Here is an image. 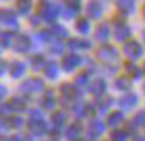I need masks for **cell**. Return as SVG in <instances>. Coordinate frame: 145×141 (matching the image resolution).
<instances>
[{
  "mask_svg": "<svg viewBox=\"0 0 145 141\" xmlns=\"http://www.w3.org/2000/svg\"><path fill=\"white\" fill-rule=\"evenodd\" d=\"M98 57L101 59L103 62H112L118 57V52H117V49L114 46H110V44H103L98 49Z\"/></svg>",
  "mask_w": 145,
  "mask_h": 141,
  "instance_id": "ba28073f",
  "label": "cell"
},
{
  "mask_svg": "<svg viewBox=\"0 0 145 141\" xmlns=\"http://www.w3.org/2000/svg\"><path fill=\"white\" fill-rule=\"evenodd\" d=\"M32 10V2L30 0H18V11L21 15H29Z\"/></svg>",
  "mask_w": 145,
  "mask_h": 141,
  "instance_id": "4316f807",
  "label": "cell"
},
{
  "mask_svg": "<svg viewBox=\"0 0 145 141\" xmlns=\"http://www.w3.org/2000/svg\"><path fill=\"white\" fill-rule=\"evenodd\" d=\"M55 95L52 94V91H47L44 94V97L41 98V105H43L44 109H54L55 108Z\"/></svg>",
  "mask_w": 145,
  "mask_h": 141,
  "instance_id": "d6986e66",
  "label": "cell"
},
{
  "mask_svg": "<svg viewBox=\"0 0 145 141\" xmlns=\"http://www.w3.org/2000/svg\"><path fill=\"white\" fill-rule=\"evenodd\" d=\"M49 51L52 54H62L63 52V43L62 41H52L51 46H49Z\"/></svg>",
  "mask_w": 145,
  "mask_h": 141,
  "instance_id": "836d02e7",
  "label": "cell"
},
{
  "mask_svg": "<svg viewBox=\"0 0 145 141\" xmlns=\"http://www.w3.org/2000/svg\"><path fill=\"white\" fill-rule=\"evenodd\" d=\"M126 71L131 75L133 79H139V78L142 76V73H144L140 67H137L136 64H131V62H129V64H126Z\"/></svg>",
  "mask_w": 145,
  "mask_h": 141,
  "instance_id": "484cf974",
  "label": "cell"
},
{
  "mask_svg": "<svg viewBox=\"0 0 145 141\" xmlns=\"http://www.w3.org/2000/svg\"><path fill=\"white\" fill-rule=\"evenodd\" d=\"M80 62H82L80 56L71 52V54H66L65 57L62 59V67H63L65 71H72V70H76L77 67L80 65Z\"/></svg>",
  "mask_w": 145,
  "mask_h": 141,
  "instance_id": "8992f818",
  "label": "cell"
},
{
  "mask_svg": "<svg viewBox=\"0 0 145 141\" xmlns=\"http://www.w3.org/2000/svg\"><path fill=\"white\" fill-rule=\"evenodd\" d=\"M60 15V7L52 2H41L38 7V16L46 22H54Z\"/></svg>",
  "mask_w": 145,
  "mask_h": 141,
  "instance_id": "6da1fadb",
  "label": "cell"
},
{
  "mask_svg": "<svg viewBox=\"0 0 145 141\" xmlns=\"http://www.w3.org/2000/svg\"><path fill=\"white\" fill-rule=\"evenodd\" d=\"M76 29H77V32L82 33V35L88 33V32H90V22H88V19H87V18H80V19H77V22H76Z\"/></svg>",
  "mask_w": 145,
  "mask_h": 141,
  "instance_id": "d4e9b609",
  "label": "cell"
},
{
  "mask_svg": "<svg viewBox=\"0 0 145 141\" xmlns=\"http://www.w3.org/2000/svg\"><path fill=\"white\" fill-rule=\"evenodd\" d=\"M106 130V125L103 120L99 119H93L90 124H88V130H87V135L88 138H98L99 135H103Z\"/></svg>",
  "mask_w": 145,
  "mask_h": 141,
  "instance_id": "30bf717a",
  "label": "cell"
},
{
  "mask_svg": "<svg viewBox=\"0 0 145 141\" xmlns=\"http://www.w3.org/2000/svg\"><path fill=\"white\" fill-rule=\"evenodd\" d=\"M114 86H115V89H118V91H129L131 89V79H128V78H125V76H121V78H117L115 83H114Z\"/></svg>",
  "mask_w": 145,
  "mask_h": 141,
  "instance_id": "cb8c5ba5",
  "label": "cell"
},
{
  "mask_svg": "<svg viewBox=\"0 0 145 141\" xmlns=\"http://www.w3.org/2000/svg\"><path fill=\"white\" fill-rule=\"evenodd\" d=\"M19 89L24 94H38V92H41L44 89V83L40 78H29V79H25L21 84Z\"/></svg>",
  "mask_w": 145,
  "mask_h": 141,
  "instance_id": "7a4b0ae2",
  "label": "cell"
},
{
  "mask_svg": "<svg viewBox=\"0 0 145 141\" xmlns=\"http://www.w3.org/2000/svg\"><path fill=\"white\" fill-rule=\"evenodd\" d=\"M87 16L91 19H99L103 16V7L96 0H90L87 5Z\"/></svg>",
  "mask_w": 145,
  "mask_h": 141,
  "instance_id": "5bb4252c",
  "label": "cell"
},
{
  "mask_svg": "<svg viewBox=\"0 0 145 141\" xmlns=\"http://www.w3.org/2000/svg\"><path fill=\"white\" fill-rule=\"evenodd\" d=\"M5 71H7V64L5 62H0V76L3 75Z\"/></svg>",
  "mask_w": 145,
  "mask_h": 141,
  "instance_id": "ee69618b",
  "label": "cell"
},
{
  "mask_svg": "<svg viewBox=\"0 0 145 141\" xmlns=\"http://www.w3.org/2000/svg\"><path fill=\"white\" fill-rule=\"evenodd\" d=\"M27 67L25 64H22V62H14L13 65H11V76L13 78H21L24 73H25Z\"/></svg>",
  "mask_w": 145,
  "mask_h": 141,
  "instance_id": "7402d4cb",
  "label": "cell"
},
{
  "mask_svg": "<svg viewBox=\"0 0 145 141\" xmlns=\"http://www.w3.org/2000/svg\"><path fill=\"white\" fill-rule=\"evenodd\" d=\"M80 133H82V125L76 122V124L68 125V128L65 130V138L69 141H76L77 138L80 136Z\"/></svg>",
  "mask_w": 145,
  "mask_h": 141,
  "instance_id": "2e32d148",
  "label": "cell"
},
{
  "mask_svg": "<svg viewBox=\"0 0 145 141\" xmlns=\"http://www.w3.org/2000/svg\"><path fill=\"white\" fill-rule=\"evenodd\" d=\"M123 52L126 54V57H129L131 60H136V59H140L142 54H144V48L139 41L131 40L128 43H125L123 46Z\"/></svg>",
  "mask_w": 145,
  "mask_h": 141,
  "instance_id": "277c9868",
  "label": "cell"
},
{
  "mask_svg": "<svg viewBox=\"0 0 145 141\" xmlns=\"http://www.w3.org/2000/svg\"><path fill=\"white\" fill-rule=\"evenodd\" d=\"M0 21L7 25H11V27H18V19H16L14 11L10 10V8H2L0 10Z\"/></svg>",
  "mask_w": 145,
  "mask_h": 141,
  "instance_id": "8fae6325",
  "label": "cell"
},
{
  "mask_svg": "<svg viewBox=\"0 0 145 141\" xmlns=\"http://www.w3.org/2000/svg\"><path fill=\"white\" fill-rule=\"evenodd\" d=\"M38 22H40V18H32V24L33 25H36Z\"/></svg>",
  "mask_w": 145,
  "mask_h": 141,
  "instance_id": "f6af8a7d",
  "label": "cell"
},
{
  "mask_svg": "<svg viewBox=\"0 0 145 141\" xmlns=\"http://www.w3.org/2000/svg\"><path fill=\"white\" fill-rule=\"evenodd\" d=\"M44 73H46L47 78L55 79L57 75H58V65L55 62H49V64H46V67H44Z\"/></svg>",
  "mask_w": 145,
  "mask_h": 141,
  "instance_id": "603a6c76",
  "label": "cell"
},
{
  "mask_svg": "<svg viewBox=\"0 0 145 141\" xmlns=\"http://www.w3.org/2000/svg\"><path fill=\"white\" fill-rule=\"evenodd\" d=\"M7 92H8V89L3 86V84H0V98H3L5 95H7Z\"/></svg>",
  "mask_w": 145,
  "mask_h": 141,
  "instance_id": "b9f144b4",
  "label": "cell"
},
{
  "mask_svg": "<svg viewBox=\"0 0 145 141\" xmlns=\"http://www.w3.org/2000/svg\"><path fill=\"white\" fill-rule=\"evenodd\" d=\"M60 91H62V103H63V106H68L69 103H72L77 97L82 95V92H79L77 89H74L72 84H62Z\"/></svg>",
  "mask_w": 145,
  "mask_h": 141,
  "instance_id": "3957f363",
  "label": "cell"
},
{
  "mask_svg": "<svg viewBox=\"0 0 145 141\" xmlns=\"http://www.w3.org/2000/svg\"><path fill=\"white\" fill-rule=\"evenodd\" d=\"M137 101H139L137 94H134V92H128V94H125L123 97L118 100V105H120L121 109L129 111V109H133L136 105H137Z\"/></svg>",
  "mask_w": 145,
  "mask_h": 141,
  "instance_id": "9c48e42d",
  "label": "cell"
},
{
  "mask_svg": "<svg viewBox=\"0 0 145 141\" xmlns=\"http://www.w3.org/2000/svg\"><path fill=\"white\" fill-rule=\"evenodd\" d=\"M112 98H107V101H101V103H99V113H101V114H104V113H107L109 111V108H110V103H112Z\"/></svg>",
  "mask_w": 145,
  "mask_h": 141,
  "instance_id": "74e56055",
  "label": "cell"
},
{
  "mask_svg": "<svg viewBox=\"0 0 145 141\" xmlns=\"http://www.w3.org/2000/svg\"><path fill=\"white\" fill-rule=\"evenodd\" d=\"M126 132L125 130H114L112 132V140L114 141H126Z\"/></svg>",
  "mask_w": 145,
  "mask_h": 141,
  "instance_id": "d590c367",
  "label": "cell"
},
{
  "mask_svg": "<svg viewBox=\"0 0 145 141\" xmlns=\"http://www.w3.org/2000/svg\"><path fill=\"white\" fill-rule=\"evenodd\" d=\"M133 122H134V125H137V127H142V125H145V111H139L137 114L134 116V119H133Z\"/></svg>",
  "mask_w": 145,
  "mask_h": 141,
  "instance_id": "e575fe53",
  "label": "cell"
},
{
  "mask_svg": "<svg viewBox=\"0 0 145 141\" xmlns=\"http://www.w3.org/2000/svg\"><path fill=\"white\" fill-rule=\"evenodd\" d=\"M8 124H5L3 120H0V133H2V132H7V128H8Z\"/></svg>",
  "mask_w": 145,
  "mask_h": 141,
  "instance_id": "7bdbcfd3",
  "label": "cell"
},
{
  "mask_svg": "<svg viewBox=\"0 0 145 141\" xmlns=\"http://www.w3.org/2000/svg\"><path fill=\"white\" fill-rule=\"evenodd\" d=\"M144 38H145V32H144Z\"/></svg>",
  "mask_w": 145,
  "mask_h": 141,
  "instance_id": "f907efd6",
  "label": "cell"
},
{
  "mask_svg": "<svg viewBox=\"0 0 145 141\" xmlns=\"http://www.w3.org/2000/svg\"><path fill=\"white\" fill-rule=\"evenodd\" d=\"M32 67H33V70H40L41 67H44L46 65V62H44V57L41 54H38V56H35V57H32Z\"/></svg>",
  "mask_w": 145,
  "mask_h": 141,
  "instance_id": "1f68e13d",
  "label": "cell"
},
{
  "mask_svg": "<svg viewBox=\"0 0 145 141\" xmlns=\"http://www.w3.org/2000/svg\"><path fill=\"white\" fill-rule=\"evenodd\" d=\"M107 91V84L103 78H98V79H93V83L90 84V92L95 95V97H103Z\"/></svg>",
  "mask_w": 145,
  "mask_h": 141,
  "instance_id": "4fadbf2b",
  "label": "cell"
},
{
  "mask_svg": "<svg viewBox=\"0 0 145 141\" xmlns=\"http://www.w3.org/2000/svg\"><path fill=\"white\" fill-rule=\"evenodd\" d=\"M11 111H13V108H11L10 103H3V105H0V114H2V116H8Z\"/></svg>",
  "mask_w": 145,
  "mask_h": 141,
  "instance_id": "ab89813d",
  "label": "cell"
},
{
  "mask_svg": "<svg viewBox=\"0 0 145 141\" xmlns=\"http://www.w3.org/2000/svg\"><path fill=\"white\" fill-rule=\"evenodd\" d=\"M76 84L77 86H87L88 84V75L87 73H82V75H77V78H76Z\"/></svg>",
  "mask_w": 145,
  "mask_h": 141,
  "instance_id": "8d00e7d4",
  "label": "cell"
},
{
  "mask_svg": "<svg viewBox=\"0 0 145 141\" xmlns=\"http://www.w3.org/2000/svg\"><path fill=\"white\" fill-rule=\"evenodd\" d=\"M117 10L123 16H128L136 11V0H117Z\"/></svg>",
  "mask_w": 145,
  "mask_h": 141,
  "instance_id": "7c38bea8",
  "label": "cell"
},
{
  "mask_svg": "<svg viewBox=\"0 0 145 141\" xmlns=\"http://www.w3.org/2000/svg\"><path fill=\"white\" fill-rule=\"evenodd\" d=\"M142 71H144V73H145V67H144V70H142Z\"/></svg>",
  "mask_w": 145,
  "mask_h": 141,
  "instance_id": "c3c4849f",
  "label": "cell"
},
{
  "mask_svg": "<svg viewBox=\"0 0 145 141\" xmlns=\"http://www.w3.org/2000/svg\"><path fill=\"white\" fill-rule=\"evenodd\" d=\"M11 108L16 109V111H22V109H25V105H27V101L24 100L22 97H14L13 100H11Z\"/></svg>",
  "mask_w": 145,
  "mask_h": 141,
  "instance_id": "83f0119b",
  "label": "cell"
},
{
  "mask_svg": "<svg viewBox=\"0 0 145 141\" xmlns=\"http://www.w3.org/2000/svg\"><path fill=\"white\" fill-rule=\"evenodd\" d=\"M51 33L55 35V36H58V38H65V36H68V30H66L63 25H58V24H55L54 27L51 29Z\"/></svg>",
  "mask_w": 145,
  "mask_h": 141,
  "instance_id": "f546056e",
  "label": "cell"
},
{
  "mask_svg": "<svg viewBox=\"0 0 145 141\" xmlns=\"http://www.w3.org/2000/svg\"><path fill=\"white\" fill-rule=\"evenodd\" d=\"M29 116H30V122H36V120H43V113H41L38 108L30 109V111H29Z\"/></svg>",
  "mask_w": 145,
  "mask_h": 141,
  "instance_id": "d6a6232c",
  "label": "cell"
},
{
  "mask_svg": "<svg viewBox=\"0 0 145 141\" xmlns=\"http://www.w3.org/2000/svg\"><path fill=\"white\" fill-rule=\"evenodd\" d=\"M29 130L33 136H43L47 133V124L44 120H36V122H29Z\"/></svg>",
  "mask_w": 145,
  "mask_h": 141,
  "instance_id": "9a60e30c",
  "label": "cell"
},
{
  "mask_svg": "<svg viewBox=\"0 0 145 141\" xmlns=\"http://www.w3.org/2000/svg\"><path fill=\"white\" fill-rule=\"evenodd\" d=\"M3 141H24V136H22L21 133H16V135H13V136L5 138Z\"/></svg>",
  "mask_w": 145,
  "mask_h": 141,
  "instance_id": "60d3db41",
  "label": "cell"
},
{
  "mask_svg": "<svg viewBox=\"0 0 145 141\" xmlns=\"http://www.w3.org/2000/svg\"><path fill=\"white\" fill-rule=\"evenodd\" d=\"M10 125L14 127V128H21V127L24 125V119L19 117V116H16V117H13V119L10 120Z\"/></svg>",
  "mask_w": 145,
  "mask_h": 141,
  "instance_id": "f35d334b",
  "label": "cell"
},
{
  "mask_svg": "<svg viewBox=\"0 0 145 141\" xmlns=\"http://www.w3.org/2000/svg\"><path fill=\"white\" fill-rule=\"evenodd\" d=\"M123 122H125V114L121 111H115L107 117V125L112 127V128H117L120 124H123Z\"/></svg>",
  "mask_w": 145,
  "mask_h": 141,
  "instance_id": "ac0fdd59",
  "label": "cell"
},
{
  "mask_svg": "<svg viewBox=\"0 0 145 141\" xmlns=\"http://www.w3.org/2000/svg\"><path fill=\"white\" fill-rule=\"evenodd\" d=\"M13 48H14V51H18V52H27V51L32 48L30 36L25 35V33H19L14 38V41H13Z\"/></svg>",
  "mask_w": 145,
  "mask_h": 141,
  "instance_id": "5b68a950",
  "label": "cell"
},
{
  "mask_svg": "<svg viewBox=\"0 0 145 141\" xmlns=\"http://www.w3.org/2000/svg\"><path fill=\"white\" fill-rule=\"evenodd\" d=\"M72 113L76 114V117L87 116V105H84V103H76V105L72 106Z\"/></svg>",
  "mask_w": 145,
  "mask_h": 141,
  "instance_id": "4dcf8cb0",
  "label": "cell"
},
{
  "mask_svg": "<svg viewBox=\"0 0 145 141\" xmlns=\"http://www.w3.org/2000/svg\"><path fill=\"white\" fill-rule=\"evenodd\" d=\"M109 36H110V27H109V24H101L96 29V32H95V38L98 41H107Z\"/></svg>",
  "mask_w": 145,
  "mask_h": 141,
  "instance_id": "e0dca14e",
  "label": "cell"
},
{
  "mask_svg": "<svg viewBox=\"0 0 145 141\" xmlns=\"http://www.w3.org/2000/svg\"><path fill=\"white\" fill-rule=\"evenodd\" d=\"M129 35H131V29L125 24V22L117 19L115 27H114V36H115V40L117 41H126L128 38H129Z\"/></svg>",
  "mask_w": 145,
  "mask_h": 141,
  "instance_id": "52a82bcc",
  "label": "cell"
},
{
  "mask_svg": "<svg viewBox=\"0 0 145 141\" xmlns=\"http://www.w3.org/2000/svg\"><path fill=\"white\" fill-rule=\"evenodd\" d=\"M13 41H14V38H13V33L11 32H2L0 33V43H2V46L8 48L13 44Z\"/></svg>",
  "mask_w": 145,
  "mask_h": 141,
  "instance_id": "f1b7e54d",
  "label": "cell"
},
{
  "mask_svg": "<svg viewBox=\"0 0 145 141\" xmlns=\"http://www.w3.org/2000/svg\"><path fill=\"white\" fill-rule=\"evenodd\" d=\"M142 15H144V18H145V7H144V10H142Z\"/></svg>",
  "mask_w": 145,
  "mask_h": 141,
  "instance_id": "7dc6e473",
  "label": "cell"
},
{
  "mask_svg": "<svg viewBox=\"0 0 145 141\" xmlns=\"http://www.w3.org/2000/svg\"><path fill=\"white\" fill-rule=\"evenodd\" d=\"M144 92H145V84H144Z\"/></svg>",
  "mask_w": 145,
  "mask_h": 141,
  "instance_id": "681fc988",
  "label": "cell"
},
{
  "mask_svg": "<svg viewBox=\"0 0 145 141\" xmlns=\"http://www.w3.org/2000/svg\"><path fill=\"white\" fill-rule=\"evenodd\" d=\"M68 48L69 49H90L91 43L87 40H69Z\"/></svg>",
  "mask_w": 145,
  "mask_h": 141,
  "instance_id": "44dd1931",
  "label": "cell"
},
{
  "mask_svg": "<svg viewBox=\"0 0 145 141\" xmlns=\"http://www.w3.org/2000/svg\"><path fill=\"white\" fill-rule=\"evenodd\" d=\"M134 141H145V136H136Z\"/></svg>",
  "mask_w": 145,
  "mask_h": 141,
  "instance_id": "bcb514c9",
  "label": "cell"
},
{
  "mask_svg": "<svg viewBox=\"0 0 145 141\" xmlns=\"http://www.w3.org/2000/svg\"><path fill=\"white\" fill-rule=\"evenodd\" d=\"M52 124H54L55 128H62L63 125H65L66 122V114L63 111H55L54 114H52Z\"/></svg>",
  "mask_w": 145,
  "mask_h": 141,
  "instance_id": "ffe728a7",
  "label": "cell"
}]
</instances>
